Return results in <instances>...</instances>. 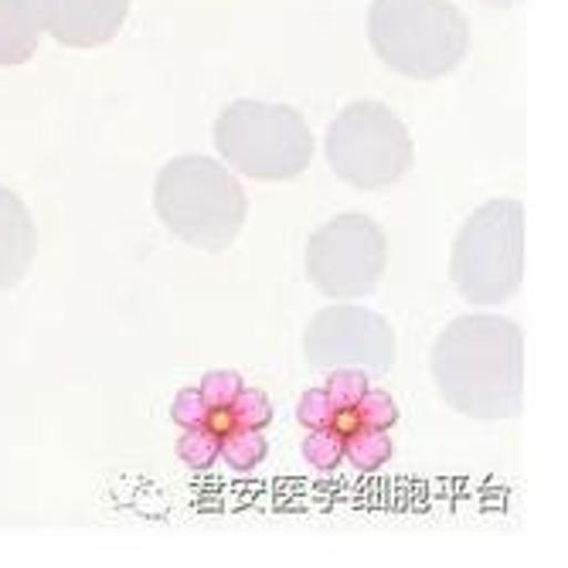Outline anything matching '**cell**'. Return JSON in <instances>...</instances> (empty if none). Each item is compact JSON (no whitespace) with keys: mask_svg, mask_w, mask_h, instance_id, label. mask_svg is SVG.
Masks as SVG:
<instances>
[{"mask_svg":"<svg viewBox=\"0 0 568 568\" xmlns=\"http://www.w3.org/2000/svg\"><path fill=\"white\" fill-rule=\"evenodd\" d=\"M433 375L446 405L463 416L487 423L518 416L525 395V334L507 317H459L433 347Z\"/></svg>","mask_w":568,"mask_h":568,"instance_id":"6da1fadb","label":"cell"},{"mask_svg":"<svg viewBox=\"0 0 568 568\" xmlns=\"http://www.w3.org/2000/svg\"><path fill=\"white\" fill-rule=\"evenodd\" d=\"M153 209L181 242L201 252H225L245 225V191L229 168L187 153L158 174Z\"/></svg>","mask_w":568,"mask_h":568,"instance_id":"7a4b0ae2","label":"cell"},{"mask_svg":"<svg viewBox=\"0 0 568 568\" xmlns=\"http://www.w3.org/2000/svg\"><path fill=\"white\" fill-rule=\"evenodd\" d=\"M368 38L388 69L408 79H443L467 55L470 28L449 0H375Z\"/></svg>","mask_w":568,"mask_h":568,"instance_id":"3957f363","label":"cell"},{"mask_svg":"<svg viewBox=\"0 0 568 568\" xmlns=\"http://www.w3.org/2000/svg\"><path fill=\"white\" fill-rule=\"evenodd\" d=\"M215 146L229 168L252 181H293L314 161L310 126L280 102H232L215 123Z\"/></svg>","mask_w":568,"mask_h":568,"instance_id":"277c9868","label":"cell"},{"mask_svg":"<svg viewBox=\"0 0 568 568\" xmlns=\"http://www.w3.org/2000/svg\"><path fill=\"white\" fill-rule=\"evenodd\" d=\"M449 276L463 300L494 306L518 293L525 280V209L497 197L470 215L453 245Z\"/></svg>","mask_w":568,"mask_h":568,"instance_id":"5b68a950","label":"cell"},{"mask_svg":"<svg viewBox=\"0 0 568 568\" xmlns=\"http://www.w3.org/2000/svg\"><path fill=\"white\" fill-rule=\"evenodd\" d=\"M416 150L405 123L382 102L361 99L341 110L327 130V161L341 181L361 191H382L398 184Z\"/></svg>","mask_w":568,"mask_h":568,"instance_id":"8992f818","label":"cell"},{"mask_svg":"<svg viewBox=\"0 0 568 568\" xmlns=\"http://www.w3.org/2000/svg\"><path fill=\"white\" fill-rule=\"evenodd\" d=\"M388 263V242L375 219L341 215L310 235L306 276L334 300H357L372 293Z\"/></svg>","mask_w":568,"mask_h":568,"instance_id":"52a82bcc","label":"cell"},{"mask_svg":"<svg viewBox=\"0 0 568 568\" xmlns=\"http://www.w3.org/2000/svg\"><path fill=\"white\" fill-rule=\"evenodd\" d=\"M306 361L317 368H361L388 372L395 365L398 341L392 324L375 310L337 303L310 321L303 337Z\"/></svg>","mask_w":568,"mask_h":568,"instance_id":"ba28073f","label":"cell"},{"mask_svg":"<svg viewBox=\"0 0 568 568\" xmlns=\"http://www.w3.org/2000/svg\"><path fill=\"white\" fill-rule=\"evenodd\" d=\"M34 260V225L24 204L0 187V290L24 280Z\"/></svg>","mask_w":568,"mask_h":568,"instance_id":"9c48e42d","label":"cell"},{"mask_svg":"<svg viewBox=\"0 0 568 568\" xmlns=\"http://www.w3.org/2000/svg\"><path fill=\"white\" fill-rule=\"evenodd\" d=\"M62 24H59V34L65 41H75V44H95V41H106L126 18V8L130 0H65V11H72Z\"/></svg>","mask_w":568,"mask_h":568,"instance_id":"30bf717a","label":"cell"},{"mask_svg":"<svg viewBox=\"0 0 568 568\" xmlns=\"http://www.w3.org/2000/svg\"><path fill=\"white\" fill-rule=\"evenodd\" d=\"M395 446L388 439L385 429H365V426H354L351 433H344V456L354 463L357 470H378L385 467V463L392 459Z\"/></svg>","mask_w":568,"mask_h":568,"instance_id":"8fae6325","label":"cell"},{"mask_svg":"<svg viewBox=\"0 0 568 568\" xmlns=\"http://www.w3.org/2000/svg\"><path fill=\"white\" fill-rule=\"evenodd\" d=\"M270 453V443H266V433L263 429H252V426H235L229 433H222V459L229 463L232 470L245 474V470H255L260 463L266 459Z\"/></svg>","mask_w":568,"mask_h":568,"instance_id":"7c38bea8","label":"cell"},{"mask_svg":"<svg viewBox=\"0 0 568 568\" xmlns=\"http://www.w3.org/2000/svg\"><path fill=\"white\" fill-rule=\"evenodd\" d=\"M351 419L354 426H365V429H392L398 426V402L382 392V388H368L365 395L357 398V405L351 408Z\"/></svg>","mask_w":568,"mask_h":568,"instance_id":"4fadbf2b","label":"cell"},{"mask_svg":"<svg viewBox=\"0 0 568 568\" xmlns=\"http://www.w3.org/2000/svg\"><path fill=\"white\" fill-rule=\"evenodd\" d=\"M222 453V436L212 426H191L178 439V456L191 470H209Z\"/></svg>","mask_w":568,"mask_h":568,"instance_id":"5bb4252c","label":"cell"},{"mask_svg":"<svg viewBox=\"0 0 568 568\" xmlns=\"http://www.w3.org/2000/svg\"><path fill=\"white\" fill-rule=\"evenodd\" d=\"M303 456H306V463H314L317 470L341 467V459H344V433L334 429V426L310 429V436L303 443Z\"/></svg>","mask_w":568,"mask_h":568,"instance_id":"9a60e30c","label":"cell"},{"mask_svg":"<svg viewBox=\"0 0 568 568\" xmlns=\"http://www.w3.org/2000/svg\"><path fill=\"white\" fill-rule=\"evenodd\" d=\"M368 388H372L368 372H361V368H331V378L324 385V392L337 412H351Z\"/></svg>","mask_w":568,"mask_h":568,"instance_id":"2e32d148","label":"cell"},{"mask_svg":"<svg viewBox=\"0 0 568 568\" xmlns=\"http://www.w3.org/2000/svg\"><path fill=\"white\" fill-rule=\"evenodd\" d=\"M229 416L235 426H252V429H266L273 423V402L260 388H242L239 398L229 405Z\"/></svg>","mask_w":568,"mask_h":568,"instance_id":"e0dca14e","label":"cell"},{"mask_svg":"<svg viewBox=\"0 0 568 568\" xmlns=\"http://www.w3.org/2000/svg\"><path fill=\"white\" fill-rule=\"evenodd\" d=\"M242 388L245 385H242V375L239 372H209L197 392H201L204 405H209V412H222V408H229L239 398Z\"/></svg>","mask_w":568,"mask_h":568,"instance_id":"ac0fdd59","label":"cell"},{"mask_svg":"<svg viewBox=\"0 0 568 568\" xmlns=\"http://www.w3.org/2000/svg\"><path fill=\"white\" fill-rule=\"evenodd\" d=\"M337 419V408L334 402L327 398L324 388H310L303 392L300 405H296V423L306 426V429H324V426H334Z\"/></svg>","mask_w":568,"mask_h":568,"instance_id":"d6986e66","label":"cell"},{"mask_svg":"<svg viewBox=\"0 0 568 568\" xmlns=\"http://www.w3.org/2000/svg\"><path fill=\"white\" fill-rule=\"evenodd\" d=\"M171 419H174L181 429L204 426V419H209V405H204V398H201V392H197V388H181V392L174 395Z\"/></svg>","mask_w":568,"mask_h":568,"instance_id":"ffe728a7","label":"cell"}]
</instances>
